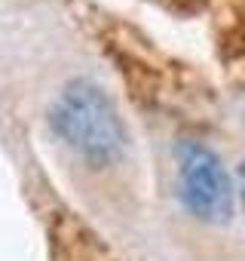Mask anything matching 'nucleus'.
<instances>
[{
    "label": "nucleus",
    "mask_w": 245,
    "mask_h": 261,
    "mask_svg": "<svg viewBox=\"0 0 245 261\" xmlns=\"http://www.w3.org/2000/svg\"><path fill=\"white\" fill-rule=\"evenodd\" d=\"M55 133L89 163L104 166L126 148V129L110 98L86 80H74L62 89L52 108Z\"/></svg>",
    "instance_id": "nucleus-1"
},
{
    "label": "nucleus",
    "mask_w": 245,
    "mask_h": 261,
    "mask_svg": "<svg viewBox=\"0 0 245 261\" xmlns=\"http://www.w3.org/2000/svg\"><path fill=\"white\" fill-rule=\"evenodd\" d=\"M178 188L184 206L208 224L230 221L233 191L218 154L199 142H184L178 148Z\"/></svg>",
    "instance_id": "nucleus-2"
},
{
    "label": "nucleus",
    "mask_w": 245,
    "mask_h": 261,
    "mask_svg": "<svg viewBox=\"0 0 245 261\" xmlns=\"http://www.w3.org/2000/svg\"><path fill=\"white\" fill-rule=\"evenodd\" d=\"M172 7L178 13H184V16H196V13H202L208 7V0H172Z\"/></svg>",
    "instance_id": "nucleus-3"
},
{
    "label": "nucleus",
    "mask_w": 245,
    "mask_h": 261,
    "mask_svg": "<svg viewBox=\"0 0 245 261\" xmlns=\"http://www.w3.org/2000/svg\"><path fill=\"white\" fill-rule=\"evenodd\" d=\"M239 178H242V206H245V163H242V169H239Z\"/></svg>",
    "instance_id": "nucleus-4"
}]
</instances>
